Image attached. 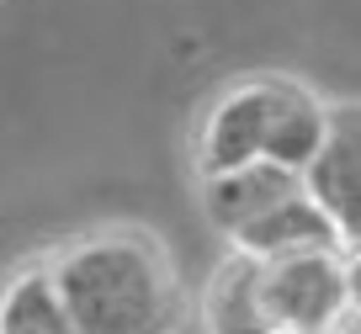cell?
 Listing matches in <instances>:
<instances>
[{
    "label": "cell",
    "mask_w": 361,
    "mask_h": 334,
    "mask_svg": "<svg viewBox=\"0 0 361 334\" xmlns=\"http://www.w3.org/2000/svg\"><path fill=\"white\" fill-rule=\"evenodd\" d=\"M80 334H180L186 287L165 239L138 223H106L43 255Z\"/></svg>",
    "instance_id": "cell-1"
},
{
    "label": "cell",
    "mask_w": 361,
    "mask_h": 334,
    "mask_svg": "<svg viewBox=\"0 0 361 334\" xmlns=\"http://www.w3.org/2000/svg\"><path fill=\"white\" fill-rule=\"evenodd\" d=\"M260 308L276 334H324L350 313L345 249H308L260 266Z\"/></svg>",
    "instance_id": "cell-2"
},
{
    "label": "cell",
    "mask_w": 361,
    "mask_h": 334,
    "mask_svg": "<svg viewBox=\"0 0 361 334\" xmlns=\"http://www.w3.org/2000/svg\"><path fill=\"white\" fill-rule=\"evenodd\" d=\"M303 197L329 218L340 249L361 245V101L329 106V133L319 159L303 170Z\"/></svg>",
    "instance_id": "cell-3"
},
{
    "label": "cell",
    "mask_w": 361,
    "mask_h": 334,
    "mask_svg": "<svg viewBox=\"0 0 361 334\" xmlns=\"http://www.w3.org/2000/svg\"><path fill=\"white\" fill-rule=\"evenodd\" d=\"M266 111H271V75L228 85L202 111V128H197V154H192L197 180H213V175L255 165L260 144H266Z\"/></svg>",
    "instance_id": "cell-4"
},
{
    "label": "cell",
    "mask_w": 361,
    "mask_h": 334,
    "mask_svg": "<svg viewBox=\"0 0 361 334\" xmlns=\"http://www.w3.org/2000/svg\"><path fill=\"white\" fill-rule=\"evenodd\" d=\"M329 133V106L303 85V80L271 75V111H266V144H260V159L287 175L303 180V170L319 159Z\"/></svg>",
    "instance_id": "cell-5"
},
{
    "label": "cell",
    "mask_w": 361,
    "mask_h": 334,
    "mask_svg": "<svg viewBox=\"0 0 361 334\" xmlns=\"http://www.w3.org/2000/svg\"><path fill=\"white\" fill-rule=\"evenodd\" d=\"M234 255L255 260V266H271V260H287V255H308V249H340L329 218L303 197V186L293 197H282L276 207H266L255 223H245L234 239Z\"/></svg>",
    "instance_id": "cell-6"
},
{
    "label": "cell",
    "mask_w": 361,
    "mask_h": 334,
    "mask_svg": "<svg viewBox=\"0 0 361 334\" xmlns=\"http://www.w3.org/2000/svg\"><path fill=\"white\" fill-rule=\"evenodd\" d=\"M293 191H298V175L266 165V159H255V165H245V170H228V175H213V180H197L202 218L213 223L224 239H234L245 223H255L266 207H276V202L293 197Z\"/></svg>",
    "instance_id": "cell-7"
},
{
    "label": "cell",
    "mask_w": 361,
    "mask_h": 334,
    "mask_svg": "<svg viewBox=\"0 0 361 334\" xmlns=\"http://www.w3.org/2000/svg\"><path fill=\"white\" fill-rule=\"evenodd\" d=\"M197 318L202 334H276L260 308V266L228 249L218 260V271L202 281V297H197Z\"/></svg>",
    "instance_id": "cell-8"
},
{
    "label": "cell",
    "mask_w": 361,
    "mask_h": 334,
    "mask_svg": "<svg viewBox=\"0 0 361 334\" xmlns=\"http://www.w3.org/2000/svg\"><path fill=\"white\" fill-rule=\"evenodd\" d=\"M0 334H80L43 260H27L0 281Z\"/></svg>",
    "instance_id": "cell-9"
},
{
    "label": "cell",
    "mask_w": 361,
    "mask_h": 334,
    "mask_svg": "<svg viewBox=\"0 0 361 334\" xmlns=\"http://www.w3.org/2000/svg\"><path fill=\"white\" fill-rule=\"evenodd\" d=\"M345 292H350V313L361 318V245L345 249Z\"/></svg>",
    "instance_id": "cell-10"
},
{
    "label": "cell",
    "mask_w": 361,
    "mask_h": 334,
    "mask_svg": "<svg viewBox=\"0 0 361 334\" xmlns=\"http://www.w3.org/2000/svg\"><path fill=\"white\" fill-rule=\"evenodd\" d=\"M324 334H345V329H324Z\"/></svg>",
    "instance_id": "cell-11"
}]
</instances>
